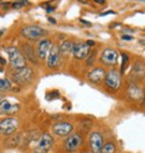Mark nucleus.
I'll use <instances>...</instances> for the list:
<instances>
[{
    "mask_svg": "<svg viewBox=\"0 0 145 153\" xmlns=\"http://www.w3.org/2000/svg\"><path fill=\"white\" fill-rule=\"evenodd\" d=\"M74 45H75V44H72V41H70V40H64V41L58 46L61 57H62V56H64V57L70 56V54L72 53V50H74Z\"/></svg>",
    "mask_w": 145,
    "mask_h": 153,
    "instance_id": "obj_19",
    "label": "nucleus"
},
{
    "mask_svg": "<svg viewBox=\"0 0 145 153\" xmlns=\"http://www.w3.org/2000/svg\"><path fill=\"white\" fill-rule=\"evenodd\" d=\"M122 63H121V70H120V74H121V76L125 74V70H126V68H127V64H128V56L126 54V53H123L122 56Z\"/></svg>",
    "mask_w": 145,
    "mask_h": 153,
    "instance_id": "obj_22",
    "label": "nucleus"
},
{
    "mask_svg": "<svg viewBox=\"0 0 145 153\" xmlns=\"http://www.w3.org/2000/svg\"><path fill=\"white\" fill-rule=\"evenodd\" d=\"M126 93H127V97L133 101H137V102H143L144 101L145 92L137 83H133V82L129 83V86L127 87V92Z\"/></svg>",
    "mask_w": 145,
    "mask_h": 153,
    "instance_id": "obj_9",
    "label": "nucleus"
},
{
    "mask_svg": "<svg viewBox=\"0 0 145 153\" xmlns=\"http://www.w3.org/2000/svg\"><path fill=\"white\" fill-rule=\"evenodd\" d=\"M117 57H119V53L113 50V48H106L103 51L102 56H100V60L104 65H108V66H111L114 64H116L117 62Z\"/></svg>",
    "mask_w": 145,
    "mask_h": 153,
    "instance_id": "obj_12",
    "label": "nucleus"
},
{
    "mask_svg": "<svg viewBox=\"0 0 145 153\" xmlns=\"http://www.w3.org/2000/svg\"><path fill=\"white\" fill-rule=\"evenodd\" d=\"M80 22H81L82 24H86L87 27H91V23H90V22H87V21H85V19H80Z\"/></svg>",
    "mask_w": 145,
    "mask_h": 153,
    "instance_id": "obj_28",
    "label": "nucleus"
},
{
    "mask_svg": "<svg viewBox=\"0 0 145 153\" xmlns=\"http://www.w3.org/2000/svg\"><path fill=\"white\" fill-rule=\"evenodd\" d=\"M25 4H27V1H15V3L11 4V6L13 9H21V7H24Z\"/></svg>",
    "mask_w": 145,
    "mask_h": 153,
    "instance_id": "obj_24",
    "label": "nucleus"
},
{
    "mask_svg": "<svg viewBox=\"0 0 145 153\" xmlns=\"http://www.w3.org/2000/svg\"><path fill=\"white\" fill-rule=\"evenodd\" d=\"M52 133L57 136H69L70 134H72V130H74V127H72L71 123L69 122H57L52 126Z\"/></svg>",
    "mask_w": 145,
    "mask_h": 153,
    "instance_id": "obj_10",
    "label": "nucleus"
},
{
    "mask_svg": "<svg viewBox=\"0 0 145 153\" xmlns=\"http://www.w3.org/2000/svg\"><path fill=\"white\" fill-rule=\"evenodd\" d=\"M23 56L25 57V59H29L31 63L38 64V54H36V52L34 51L30 44L23 45Z\"/></svg>",
    "mask_w": 145,
    "mask_h": 153,
    "instance_id": "obj_18",
    "label": "nucleus"
},
{
    "mask_svg": "<svg viewBox=\"0 0 145 153\" xmlns=\"http://www.w3.org/2000/svg\"><path fill=\"white\" fill-rule=\"evenodd\" d=\"M82 141H84V139H82L81 134H79V133H72V134H70V135L67 137V140H65V142H64V148H65V151H67L68 153H72V152H75V151L81 146Z\"/></svg>",
    "mask_w": 145,
    "mask_h": 153,
    "instance_id": "obj_7",
    "label": "nucleus"
},
{
    "mask_svg": "<svg viewBox=\"0 0 145 153\" xmlns=\"http://www.w3.org/2000/svg\"><path fill=\"white\" fill-rule=\"evenodd\" d=\"M139 44L140 45H145V39L144 40H139Z\"/></svg>",
    "mask_w": 145,
    "mask_h": 153,
    "instance_id": "obj_32",
    "label": "nucleus"
},
{
    "mask_svg": "<svg viewBox=\"0 0 145 153\" xmlns=\"http://www.w3.org/2000/svg\"><path fill=\"white\" fill-rule=\"evenodd\" d=\"M18 129V121L15 117H7L0 121V134L5 136H12Z\"/></svg>",
    "mask_w": 145,
    "mask_h": 153,
    "instance_id": "obj_5",
    "label": "nucleus"
},
{
    "mask_svg": "<svg viewBox=\"0 0 145 153\" xmlns=\"http://www.w3.org/2000/svg\"><path fill=\"white\" fill-rule=\"evenodd\" d=\"M121 39L122 40H126V41H131V40H133L134 37L133 36H131V35H128V34H125V35H122L121 36Z\"/></svg>",
    "mask_w": 145,
    "mask_h": 153,
    "instance_id": "obj_25",
    "label": "nucleus"
},
{
    "mask_svg": "<svg viewBox=\"0 0 145 153\" xmlns=\"http://www.w3.org/2000/svg\"><path fill=\"white\" fill-rule=\"evenodd\" d=\"M21 36H23L24 39L34 41V40H39L40 37H43L46 34V30L40 28L39 25H27L23 27L19 31Z\"/></svg>",
    "mask_w": 145,
    "mask_h": 153,
    "instance_id": "obj_2",
    "label": "nucleus"
},
{
    "mask_svg": "<svg viewBox=\"0 0 145 153\" xmlns=\"http://www.w3.org/2000/svg\"><path fill=\"white\" fill-rule=\"evenodd\" d=\"M86 44H87V46H88V47H92V46H94V41H92V40H88Z\"/></svg>",
    "mask_w": 145,
    "mask_h": 153,
    "instance_id": "obj_29",
    "label": "nucleus"
},
{
    "mask_svg": "<svg viewBox=\"0 0 145 153\" xmlns=\"http://www.w3.org/2000/svg\"><path fill=\"white\" fill-rule=\"evenodd\" d=\"M0 64H3V65H5V64H6V60H5L4 58H1V57H0Z\"/></svg>",
    "mask_w": 145,
    "mask_h": 153,
    "instance_id": "obj_31",
    "label": "nucleus"
},
{
    "mask_svg": "<svg viewBox=\"0 0 145 153\" xmlns=\"http://www.w3.org/2000/svg\"><path fill=\"white\" fill-rule=\"evenodd\" d=\"M46 11H47L49 13H50V12H53V11H55V6H51V5L47 6V7H46Z\"/></svg>",
    "mask_w": 145,
    "mask_h": 153,
    "instance_id": "obj_27",
    "label": "nucleus"
},
{
    "mask_svg": "<svg viewBox=\"0 0 145 153\" xmlns=\"http://www.w3.org/2000/svg\"><path fill=\"white\" fill-rule=\"evenodd\" d=\"M52 48V42L49 39H41L38 44V48H36V54L40 59H47L49 53Z\"/></svg>",
    "mask_w": 145,
    "mask_h": 153,
    "instance_id": "obj_11",
    "label": "nucleus"
},
{
    "mask_svg": "<svg viewBox=\"0 0 145 153\" xmlns=\"http://www.w3.org/2000/svg\"><path fill=\"white\" fill-rule=\"evenodd\" d=\"M33 70L30 68H23V69H19V70H15V72H12L11 77L12 80L19 85V86H24V85H28L31 80H33Z\"/></svg>",
    "mask_w": 145,
    "mask_h": 153,
    "instance_id": "obj_4",
    "label": "nucleus"
},
{
    "mask_svg": "<svg viewBox=\"0 0 145 153\" xmlns=\"http://www.w3.org/2000/svg\"><path fill=\"white\" fill-rule=\"evenodd\" d=\"M129 76H131V79L134 80V81L141 80L144 76H145V64L143 62L137 60L133 64V66H132V70H131Z\"/></svg>",
    "mask_w": 145,
    "mask_h": 153,
    "instance_id": "obj_16",
    "label": "nucleus"
},
{
    "mask_svg": "<svg viewBox=\"0 0 145 153\" xmlns=\"http://www.w3.org/2000/svg\"><path fill=\"white\" fill-rule=\"evenodd\" d=\"M105 75H106V71L103 68H96V69H92L87 74V79H88L90 82L98 85L103 80H105Z\"/></svg>",
    "mask_w": 145,
    "mask_h": 153,
    "instance_id": "obj_15",
    "label": "nucleus"
},
{
    "mask_svg": "<svg viewBox=\"0 0 145 153\" xmlns=\"http://www.w3.org/2000/svg\"><path fill=\"white\" fill-rule=\"evenodd\" d=\"M106 15H115V12L113 10H108V11H104L103 13H100V16H106Z\"/></svg>",
    "mask_w": 145,
    "mask_h": 153,
    "instance_id": "obj_26",
    "label": "nucleus"
},
{
    "mask_svg": "<svg viewBox=\"0 0 145 153\" xmlns=\"http://www.w3.org/2000/svg\"><path fill=\"white\" fill-rule=\"evenodd\" d=\"M52 146H53V137L49 133H44L38 139V143L34 147V153H47Z\"/></svg>",
    "mask_w": 145,
    "mask_h": 153,
    "instance_id": "obj_6",
    "label": "nucleus"
},
{
    "mask_svg": "<svg viewBox=\"0 0 145 153\" xmlns=\"http://www.w3.org/2000/svg\"><path fill=\"white\" fill-rule=\"evenodd\" d=\"M90 54V47L87 46V44L84 42H78L74 45V50H72V57L78 60H82L86 59Z\"/></svg>",
    "mask_w": 145,
    "mask_h": 153,
    "instance_id": "obj_13",
    "label": "nucleus"
},
{
    "mask_svg": "<svg viewBox=\"0 0 145 153\" xmlns=\"http://www.w3.org/2000/svg\"><path fill=\"white\" fill-rule=\"evenodd\" d=\"M81 153H87V152H81Z\"/></svg>",
    "mask_w": 145,
    "mask_h": 153,
    "instance_id": "obj_33",
    "label": "nucleus"
},
{
    "mask_svg": "<svg viewBox=\"0 0 145 153\" xmlns=\"http://www.w3.org/2000/svg\"><path fill=\"white\" fill-rule=\"evenodd\" d=\"M19 110L18 104H11L9 100L0 101V114L1 116H13Z\"/></svg>",
    "mask_w": 145,
    "mask_h": 153,
    "instance_id": "obj_14",
    "label": "nucleus"
},
{
    "mask_svg": "<svg viewBox=\"0 0 145 153\" xmlns=\"http://www.w3.org/2000/svg\"><path fill=\"white\" fill-rule=\"evenodd\" d=\"M96 54H97V52H96V51H93V53L88 54V57H87V60H86V64H87L88 66H91V65L94 63V59H96Z\"/></svg>",
    "mask_w": 145,
    "mask_h": 153,
    "instance_id": "obj_23",
    "label": "nucleus"
},
{
    "mask_svg": "<svg viewBox=\"0 0 145 153\" xmlns=\"http://www.w3.org/2000/svg\"><path fill=\"white\" fill-rule=\"evenodd\" d=\"M105 86L110 89V91H119L122 83V79H121V74L119 70L116 69H111L110 71H108L105 75Z\"/></svg>",
    "mask_w": 145,
    "mask_h": 153,
    "instance_id": "obj_3",
    "label": "nucleus"
},
{
    "mask_svg": "<svg viewBox=\"0 0 145 153\" xmlns=\"http://www.w3.org/2000/svg\"><path fill=\"white\" fill-rule=\"evenodd\" d=\"M103 146H104L103 135L99 131H92L88 137V147L91 153H99Z\"/></svg>",
    "mask_w": 145,
    "mask_h": 153,
    "instance_id": "obj_8",
    "label": "nucleus"
},
{
    "mask_svg": "<svg viewBox=\"0 0 145 153\" xmlns=\"http://www.w3.org/2000/svg\"><path fill=\"white\" fill-rule=\"evenodd\" d=\"M11 89V82L7 79H0V92Z\"/></svg>",
    "mask_w": 145,
    "mask_h": 153,
    "instance_id": "obj_21",
    "label": "nucleus"
},
{
    "mask_svg": "<svg viewBox=\"0 0 145 153\" xmlns=\"http://www.w3.org/2000/svg\"><path fill=\"white\" fill-rule=\"evenodd\" d=\"M99 153H116V146L113 142H106L104 143Z\"/></svg>",
    "mask_w": 145,
    "mask_h": 153,
    "instance_id": "obj_20",
    "label": "nucleus"
},
{
    "mask_svg": "<svg viewBox=\"0 0 145 153\" xmlns=\"http://www.w3.org/2000/svg\"><path fill=\"white\" fill-rule=\"evenodd\" d=\"M49 22H50V23H52V24H56V19H55V18H52V17H49Z\"/></svg>",
    "mask_w": 145,
    "mask_h": 153,
    "instance_id": "obj_30",
    "label": "nucleus"
},
{
    "mask_svg": "<svg viewBox=\"0 0 145 153\" xmlns=\"http://www.w3.org/2000/svg\"><path fill=\"white\" fill-rule=\"evenodd\" d=\"M4 50L9 56L10 65L15 70H19V69L27 68V59L23 56V53L19 51V48H17L15 46H11V47H6Z\"/></svg>",
    "mask_w": 145,
    "mask_h": 153,
    "instance_id": "obj_1",
    "label": "nucleus"
},
{
    "mask_svg": "<svg viewBox=\"0 0 145 153\" xmlns=\"http://www.w3.org/2000/svg\"><path fill=\"white\" fill-rule=\"evenodd\" d=\"M59 60H61V53H59V48L58 46H52L49 57H47V66L50 69L57 68L59 65Z\"/></svg>",
    "mask_w": 145,
    "mask_h": 153,
    "instance_id": "obj_17",
    "label": "nucleus"
}]
</instances>
